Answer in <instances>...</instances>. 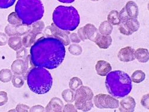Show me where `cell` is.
<instances>
[{"label":"cell","instance_id":"cell-1","mask_svg":"<svg viewBox=\"0 0 149 112\" xmlns=\"http://www.w3.org/2000/svg\"><path fill=\"white\" fill-rule=\"evenodd\" d=\"M66 55L64 44L53 37H41L31 46L30 59L35 67L49 70L58 67Z\"/></svg>","mask_w":149,"mask_h":112},{"label":"cell","instance_id":"cell-2","mask_svg":"<svg viewBox=\"0 0 149 112\" xmlns=\"http://www.w3.org/2000/svg\"><path fill=\"white\" fill-rule=\"evenodd\" d=\"M105 85L108 93L118 98L127 96L132 88L131 77L127 73L120 70L109 72Z\"/></svg>","mask_w":149,"mask_h":112},{"label":"cell","instance_id":"cell-3","mask_svg":"<svg viewBox=\"0 0 149 112\" xmlns=\"http://www.w3.org/2000/svg\"><path fill=\"white\" fill-rule=\"evenodd\" d=\"M15 11L22 23L31 25L42 18L44 7L41 0H18Z\"/></svg>","mask_w":149,"mask_h":112},{"label":"cell","instance_id":"cell-4","mask_svg":"<svg viewBox=\"0 0 149 112\" xmlns=\"http://www.w3.org/2000/svg\"><path fill=\"white\" fill-rule=\"evenodd\" d=\"M27 83L33 92L42 95L49 91L53 86V77L45 68L36 67L31 69L26 75Z\"/></svg>","mask_w":149,"mask_h":112},{"label":"cell","instance_id":"cell-5","mask_svg":"<svg viewBox=\"0 0 149 112\" xmlns=\"http://www.w3.org/2000/svg\"><path fill=\"white\" fill-rule=\"evenodd\" d=\"M53 21L59 29L73 31L79 26L80 16L74 7L59 6L53 11Z\"/></svg>","mask_w":149,"mask_h":112},{"label":"cell","instance_id":"cell-6","mask_svg":"<svg viewBox=\"0 0 149 112\" xmlns=\"http://www.w3.org/2000/svg\"><path fill=\"white\" fill-rule=\"evenodd\" d=\"M93 98L94 94L91 88L82 85L76 90L74 94V106L82 111H88L93 107Z\"/></svg>","mask_w":149,"mask_h":112},{"label":"cell","instance_id":"cell-7","mask_svg":"<svg viewBox=\"0 0 149 112\" xmlns=\"http://www.w3.org/2000/svg\"><path fill=\"white\" fill-rule=\"evenodd\" d=\"M94 103L98 108H117L119 106V102L118 99L107 94H100L94 97Z\"/></svg>","mask_w":149,"mask_h":112},{"label":"cell","instance_id":"cell-8","mask_svg":"<svg viewBox=\"0 0 149 112\" xmlns=\"http://www.w3.org/2000/svg\"><path fill=\"white\" fill-rule=\"evenodd\" d=\"M44 33L47 37H53V38L59 40L64 46H68L70 43L69 39L70 32L59 29L53 23L50 26L46 27L44 31Z\"/></svg>","mask_w":149,"mask_h":112},{"label":"cell","instance_id":"cell-9","mask_svg":"<svg viewBox=\"0 0 149 112\" xmlns=\"http://www.w3.org/2000/svg\"><path fill=\"white\" fill-rule=\"evenodd\" d=\"M32 30L31 25L25 24L11 25L8 24L5 28V32L9 37L13 36H24L30 32Z\"/></svg>","mask_w":149,"mask_h":112},{"label":"cell","instance_id":"cell-10","mask_svg":"<svg viewBox=\"0 0 149 112\" xmlns=\"http://www.w3.org/2000/svg\"><path fill=\"white\" fill-rule=\"evenodd\" d=\"M29 68V59H17L11 64V69L12 73L15 74L24 76Z\"/></svg>","mask_w":149,"mask_h":112},{"label":"cell","instance_id":"cell-11","mask_svg":"<svg viewBox=\"0 0 149 112\" xmlns=\"http://www.w3.org/2000/svg\"><path fill=\"white\" fill-rule=\"evenodd\" d=\"M134 53L135 50L132 47L127 46L120 50L118 54V57L120 61L128 63V62L132 61L135 59Z\"/></svg>","mask_w":149,"mask_h":112},{"label":"cell","instance_id":"cell-12","mask_svg":"<svg viewBox=\"0 0 149 112\" xmlns=\"http://www.w3.org/2000/svg\"><path fill=\"white\" fill-rule=\"evenodd\" d=\"M119 111L122 112H133L135 110L136 103L134 98L127 96L123 98L119 103Z\"/></svg>","mask_w":149,"mask_h":112},{"label":"cell","instance_id":"cell-13","mask_svg":"<svg viewBox=\"0 0 149 112\" xmlns=\"http://www.w3.org/2000/svg\"><path fill=\"white\" fill-rule=\"evenodd\" d=\"M63 107L64 104L61 99L54 97L51 99V100L47 105L45 108V111L47 112H60L63 111Z\"/></svg>","mask_w":149,"mask_h":112},{"label":"cell","instance_id":"cell-14","mask_svg":"<svg viewBox=\"0 0 149 112\" xmlns=\"http://www.w3.org/2000/svg\"><path fill=\"white\" fill-rule=\"evenodd\" d=\"M95 68L98 75L100 76H106L111 71V66L110 63L104 60L97 61Z\"/></svg>","mask_w":149,"mask_h":112},{"label":"cell","instance_id":"cell-15","mask_svg":"<svg viewBox=\"0 0 149 112\" xmlns=\"http://www.w3.org/2000/svg\"><path fill=\"white\" fill-rule=\"evenodd\" d=\"M83 27L86 37V39L93 42H95L97 37L100 34L97 28L91 23L86 24Z\"/></svg>","mask_w":149,"mask_h":112},{"label":"cell","instance_id":"cell-16","mask_svg":"<svg viewBox=\"0 0 149 112\" xmlns=\"http://www.w3.org/2000/svg\"><path fill=\"white\" fill-rule=\"evenodd\" d=\"M94 43L100 49H107L112 43V39L110 35H104L100 34L97 37Z\"/></svg>","mask_w":149,"mask_h":112},{"label":"cell","instance_id":"cell-17","mask_svg":"<svg viewBox=\"0 0 149 112\" xmlns=\"http://www.w3.org/2000/svg\"><path fill=\"white\" fill-rule=\"evenodd\" d=\"M125 8L130 19H137L139 10L138 6L136 5L135 2L132 1H129L127 3Z\"/></svg>","mask_w":149,"mask_h":112},{"label":"cell","instance_id":"cell-18","mask_svg":"<svg viewBox=\"0 0 149 112\" xmlns=\"http://www.w3.org/2000/svg\"><path fill=\"white\" fill-rule=\"evenodd\" d=\"M38 35H40V34L36 33L31 30L30 32L24 35L22 39V45L26 48L31 47L36 42V37Z\"/></svg>","mask_w":149,"mask_h":112},{"label":"cell","instance_id":"cell-19","mask_svg":"<svg viewBox=\"0 0 149 112\" xmlns=\"http://www.w3.org/2000/svg\"><path fill=\"white\" fill-rule=\"evenodd\" d=\"M135 58L141 63H147L149 60V52L148 49L144 48H139L135 51Z\"/></svg>","mask_w":149,"mask_h":112},{"label":"cell","instance_id":"cell-20","mask_svg":"<svg viewBox=\"0 0 149 112\" xmlns=\"http://www.w3.org/2000/svg\"><path fill=\"white\" fill-rule=\"evenodd\" d=\"M7 43L9 47L15 51H17L18 50L22 48L23 46L22 42V38L20 36L11 37L8 39Z\"/></svg>","mask_w":149,"mask_h":112},{"label":"cell","instance_id":"cell-21","mask_svg":"<svg viewBox=\"0 0 149 112\" xmlns=\"http://www.w3.org/2000/svg\"><path fill=\"white\" fill-rule=\"evenodd\" d=\"M113 25L107 20L103 21L101 23L98 28V32L100 34L104 35H110L113 31Z\"/></svg>","mask_w":149,"mask_h":112},{"label":"cell","instance_id":"cell-22","mask_svg":"<svg viewBox=\"0 0 149 112\" xmlns=\"http://www.w3.org/2000/svg\"><path fill=\"white\" fill-rule=\"evenodd\" d=\"M107 21L112 25H119L121 22L119 16V12L115 10L111 11L107 16Z\"/></svg>","mask_w":149,"mask_h":112},{"label":"cell","instance_id":"cell-23","mask_svg":"<svg viewBox=\"0 0 149 112\" xmlns=\"http://www.w3.org/2000/svg\"><path fill=\"white\" fill-rule=\"evenodd\" d=\"M146 79V74L142 70H136L131 76V81L135 83H140Z\"/></svg>","mask_w":149,"mask_h":112},{"label":"cell","instance_id":"cell-24","mask_svg":"<svg viewBox=\"0 0 149 112\" xmlns=\"http://www.w3.org/2000/svg\"><path fill=\"white\" fill-rule=\"evenodd\" d=\"M125 24L128 28L132 33L137 31L140 28V22L136 19H129L125 22Z\"/></svg>","mask_w":149,"mask_h":112},{"label":"cell","instance_id":"cell-25","mask_svg":"<svg viewBox=\"0 0 149 112\" xmlns=\"http://www.w3.org/2000/svg\"><path fill=\"white\" fill-rule=\"evenodd\" d=\"M13 77V73L10 69H3L0 71V81L3 83H8Z\"/></svg>","mask_w":149,"mask_h":112},{"label":"cell","instance_id":"cell-26","mask_svg":"<svg viewBox=\"0 0 149 112\" xmlns=\"http://www.w3.org/2000/svg\"><path fill=\"white\" fill-rule=\"evenodd\" d=\"M61 96L66 103H72L73 102H74V93L73 91L70 89H67L64 90L61 93Z\"/></svg>","mask_w":149,"mask_h":112},{"label":"cell","instance_id":"cell-27","mask_svg":"<svg viewBox=\"0 0 149 112\" xmlns=\"http://www.w3.org/2000/svg\"><path fill=\"white\" fill-rule=\"evenodd\" d=\"M82 85V81L81 79L77 77H73L71 78L69 82V86L70 89L73 91H76V90Z\"/></svg>","mask_w":149,"mask_h":112},{"label":"cell","instance_id":"cell-28","mask_svg":"<svg viewBox=\"0 0 149 112\" xmlns=\"http://www.w3.org/2000/svg\"><path fill=\"white\" fill-rule=\"evenodd\" d=\"M12 84L16 88H20L23 86L24 79L22 76L15 74L12 77Z\"/></svg>","mask_w":149,"mask_h":112},{"label":"cell","instance_id":"cell-29","mask_svg":"<svg viewBox=\"0 0 149 112\" xmlns=\"http://www.w3.org/2000/svg\"><path fill=\"white\" fill-rule=\"evenodd\" d=\"M68 51L70 54L74 56H79L82 52V49L81 46L77 44H72L68 48Z\"/></svg>","mask_w":149,"mask_h":112},{"label":"cell","instance_id":"cell-30","mask_svg":"<svg viewBox=\"0 0 149 112\" xmlns=\"http://www.w3.org/2000/svg\"><path fill=\"white\" fill-rule=\"evenodd\" d=\"M32 26V30L36 33H38L40 34H42V31L44 29L45 24L44 22L42 20H38L34 22Z\"/></svg>","mask_w":149,"mask_h":112},{"label":"cell","instance_id":"cell-31","mask_svg":"<svg viewBox=\"0 0 149 112\" xmlns=\"http://www.w3.org/2000/svg\"><path fill=\"white\" fill-rule=\"evenodd\" d=\"M8 22L11 25H20L22 24V20L19 18L16 12H12L8 16Z\"/></svg>","mask_w":149,"mask_h":112},{"label":"cell","instance_id":"cell-32","mask_svg":"<svg viewBox=\"0 0 149 112\" xmlns=\"http://www.w3.org/2000/svg\"><path fill=\"white\" fill-rule=\"evenodd\" d=\"M28 51L26 47H22L16 52V57L17 59H29Z\"/></svg>","mask_w":149,"mask_h":112},{"label":"cell","instance_id":"cell-33","mask_svg":"<svg viewBox=\"0 0 149 112\" xmlns=\"http://www.w3.org/2000/svg\"><path fill=\"white\" fill-rule=\"evenodd\" d=\"M16 0H0V9L8 8L13 6Z\"/></svg>","mask_w":149,"mask_h":112},{"label":"cell","instance_id":"cell-34","mask_svg":"<svg viewBox=\"0 0 149 112\" xmlns=\"http://www.w3.org/2000/svg\"><path fill=\"white\" fill-rule=\"evenodd\" d=\"M119 32L125 35H131L133 33L130 31V30L127 27L125 22H122L119 25Z\"/></svg>","mask_w":149,"mask_h":112},{"label":"cell","instance_id":"cell-35","mask_svg":"<svg viewBox=\"0 0 149 112\" xmlns=\"http://www.w3.org/2000/svg\"><path fill=\"white\" fill-rule=\"evenodd\" d=\"M8 98L6 92L0 91V106H4L8 102Z\"/></svg>","mask_w":149,"mask_h":112},{"label":"cell","instance_id":"cell-36","mask_svg":"<svg viewBox=\"0 0 149 112\" xmlns=\"http://www.w3.org/2000/svg\"><path fill=\"white\" fill-rule=\"evenodd\" d=\"M119 18L120 19L121 23L122 22H125L127 20H128L130 19V18L128 17V16L127 13V12H126L125 7H123L122 8V10L119 13Z\"/></svg>","mask_w":149,"mask_h":112},{"label":"cell","instance_id":"cell-37","mask_svg":"<svg viewBox=\"0 0 149 112\" xmlns=\"http://www.w3.org/2000/svg\"><path fill=\"white\" fill-rule=\"evenodd\" d=\"M63 111L64 112H77V108L72 104H66L63 108Z\"/></svg>","mask_w":149,"mask_h":112},{"label":"cell","instance_id":"cell-38","mask_svg":"<svg viewBox=\"0 0 149 112\" xmlns=\"http://www.w3.org/2000/svg\"><path fill=\"white\" fill-rule=\"evenodd\" d=\"M29 108V107L26 104H18L16 107V110L18 112H27Z\"/></svg>","mask_w":149,"mask_h":112},{"label":"cell","instance_id":"cell-39","mask_svg":"<svg viewBox=\"0 0 149 112\" xmlns=\"http://www.w3.org/2000/svg\"><path fill=\"white\" fill-rule=\"evenodd\" d=\"M8 37L7 35L4 32H0V46H3L8 43Z\"/></svg>","mask_w":149,"mask_h":112},{"label":"cell","instance_id":"cell-40","mask_svg":"<svg viewBox=\"0 0 149 112\" xmlns=\"http://www.w3.org/2000/svg\"><path fill=\"white\" fill-rule=\"evenodd\" d=\"M148 99H149V94H146L143 96L141 99V105L146 108L147 109H149V104H148Z\"/></svg>","mask_w":149,"mask_h":112},{"label":"cell","instance_id":"cell-41","mask_svg":"<svg viewBox=\"0 0 149 112\" xmlns=\"http://www.w3.org/2000/svg\"><path fill=\"white\" fill-rule=\"evenodd\" d=\"M69 39L72 43H79L81 42L78 34L74 32L69 34Z\"/></svg>","mask_w":149,"mask_h":112},{"label":"cell","instance_id":"cell-42","mask_svg":"<svg viewBox=\"0 0 149 112\" xmlns=\"http://www.w3.org/2000/svg\"><path fill=\"white\" fill-rule=\"evenodd\" d=\"M29 111L30 112H43L45 111V108L41 105H36L29 108Z\"/></svg>","mask_w":149,"mask_h":112},{"label":"cell","instance_id":"cell-43","mask_svg":"<svg viewBox=\"0 0 149 112\" xmlns=\"http://www.w3.org/2000/svg\"><path fill=\"white\" fill-rule=\"evenodd\" d=\"M78 35L79 37L80 40L82 42H84L86 40H87V39H86V35H85L84 30V27H81V28L78 29Z\"/></svg>","mask_w":149,"mask_h":112},{"label":"cell","instance_id":"cell-44","mask_svg":"<svg viewBox=\"0 0 149 112\" xmlns=\"http://www.w3.org/2000/svg\"><path fill=\"white\" fill-rule=\"evenodd\" d=\"M58 1L62 3H66V4H70L73 3L75 0H57Z\"/></svg>","mask_w":149,"mask_h":112},{"label":"cell","instance_id":"cell-45","mask_svg":"<svg viewBox=\"0 0 149 112\" xmlns=\"http://www.w3.org/2000/svg\"><path fill=\"white\" fill-rule=\"evenodd\" d=\"M91 1H100V0H91Z\"/></svg>","mask_w":149,"mask_h":112}]
</instances>
